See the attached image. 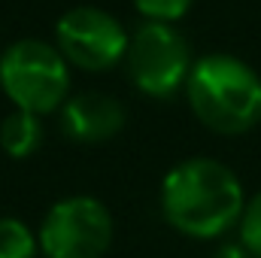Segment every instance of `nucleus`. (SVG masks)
Returning a JSON list of instances; mask_svg holds the SVG:
<instances>
[{"label":"nucleus","instance_id":"8","mask_svg":"<svg viewBox=\"0 0 261 258\" xmlns=\"http://www.w3.org/2000/svg\"><path fill=\"white\" fill-rule=\"evenodd\" d=\"M43 143V125L40 116L24 113V110H12L3 125H0V146L9 158H31Z\"/></svg>","mask_w":261,"mask_h":258},{"label":"nucleus","instance_id":"9","mask_svg":"<svg viewBox=\"0 0 261 258\" xmlns=\"http://www.w3.org/2000/svg\"><path fill=\"white\" fill-rule=\"evenodd\" d=\"M40 240L24 222L12 216H0V258H34Z\"/></svg>","mask_w":261,"mask_h":258},{"label":"nucleus","instance_id":"7","mask_svg":"<svg viewBox=\"0 0 261 258\" xmlns=\"http://www.w3.org/2000/svg\"><path fill=\"white\" fill-rule=\"evenodd\" d=\"M125 128V107L100 91H82L61 107V131L73 143H103Z\"/></svg>","mask_w":261,"mask_h":258},{"label":"nucleus","instance_id":"10","mask_svg":"<svg viewBox=\"0 0 261 258\" xmlns=\"http://www.w3.org/2000/svg\"><path fill=\"white\" fill-rule=\"evenodd\" d=\"M240 243L252 258H261V192L246 200V210L240 216Z\"/></svg>","mask_w":261,"mask_h":258},{"label":"nucleus","instance_id":"12","mask_svg":"<svg viewBox=\"0 0 261 258\" xmlns=\"http://www.w3.org/2000/svg\"><path fill=\"white\" fill-rule=\"evenodd\" d=\"M213 258H252V255L246 252L243 243H222V246L213 252Z\"/></svg>","mask_w":261,"mask_h":258},{"label":"nucleus","instance_id":"6","mask_svg":"<svg viewBox=\"0 0 261 258\" xmlns=\"http://www.w3.org/2000/svg\"><path fill=\"white\" fill-rule=\"evenodd\" d=\"M55 40L64 61L88 73L113 70L125 58L130 43L119 18H113L107 9L97 6H76L64 12L55 24Z\"/></svg>","mask_w":261,"mask_h":258},{"label":"nucleus","instance_id":"2","mask_svg":"<svg viewBox=\"0 0 261 258\" xmlns=\"http://www.w3.org/2000/svg\"><path fill=\"white\" fill-rule=\"evenodd\" d=\"M186 94L197 122L216 134H246L261 122V79L234 55H206L195 61Z\"/></svg>","mask_w":261,"mask_h":258},{"label":"nucleus","instance_id":"1","mask_svg":"<svg viewBox=\"0 0 261 258\" xmlns=\"http://www.w3.org/2000/svg\"><path fill=\"white\" fill-rule=\"evenodd\" d=\"M246 194L237 173L216 158H189L161 183V213L186 237L213 240L240 225Z\"/></svg>","mask_w":261,"mask_h":258},{"label":"nucleus","instance_id":"5","mask_svg":"<svg viewBox=\"0 0 261 258\" xmlns=\"http://www.w3.org/2000/svg\"><path fill=\"white\" fill-rule=\"evenodd\" d=\"M37 240L46 258H103L113 243V216L97 197H64L46 213Z\"/></svg>","mask_w":261,"mask_h":258},{"label":"nucleus","instance_id":"11","mask_svg":"<svg viewBox=\"0 0 261 258\" xmlns=\"http://www.w3.org/2000/svg\"><path fill=\"white\" fill-rule=\"evenodd\" d=\"M192 3L195 0H134L137 12H143L149 21H161V24H173L176 18H182Z\"/></svg>","mask_w":261,"mask_h":258},{"label":"nucleus","instance_id":"4","mask_svg":"<svg viewBox=\"0 0 261 258\" xmlns=\"http://www.w3.org/2000/svg\"><path fill=\"white\" fill-rule=\"evenodd\" d=\"M130 82L149 97L176 94L192 73V52L186 37L173 24L146 21L128 43L125 52Z\"/></svg>","mask_w":261,"mask_h":258},{"label":"nucleus","instance_id":"3","mask_svg":"<svg viewBox=\"0 0 261 258\" xmlns=\"http://www.w3.org/2000/svg\"><path fill=\"white\" fill-rule=\"evenodd\" d=\"M0 88L15 110L46 116L67 104L70 70L58 46L43 40H18L0 55Z\"/></svg>","mask_w":261,"mask_h":258}]
</instances>
